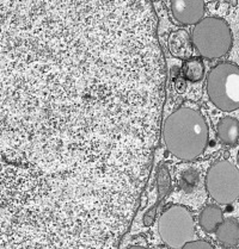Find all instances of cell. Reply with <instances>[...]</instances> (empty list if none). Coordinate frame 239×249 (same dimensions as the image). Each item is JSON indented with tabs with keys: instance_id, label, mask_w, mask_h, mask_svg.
<instances>
[{
	"instance_id": "obj_13",
	"label": "cell",
	"mask_w": 239,
	"mask_h": 249,
	"mask_svg": "<svg viewBox=\"0 0 239 249\" xmlns=\"http://www.w3.org/2000/svg\"><path fill=\"white\" fill-rule=\"evenodd\" d=\"M157 185H158V200L157 203H160L169 193L170 186H171V178H170L169 169L166 165H160L158 168L157 174Z\"/></svg>"
},
{
	"instance_id": "obj_16",
	"label": "cell",
	"mask_w": 239,
	"mask_h": 249,
	"mask_svg": "<svg viewBox=\"0 0 239 249\" xmlns=\"http://www.w3.org/2000/svg\"><path fill=\"white\" fill-rule=\"evenodd\" d=\"M159 204L156 203L155 206H153L152 209H150V210L146 213L145 216H143V224H145L146 227H150L152 226L153 223V219H155L156 217V213H157V208H158Z\"/></svg>"
},
{
	"instance_id": "obj_7",
	"label": "cell",
	"mask_w": 239,
	"mask_h": 249,
	"mask_svg": "<svg viewBox=\"0 0 239 249\" xmlns=\"http://www.w3.org/2000/svg\"><path fill=\"white\" fill-rule=\"evenodd\" d=\"M172 16L183 25H196L203 19V0H170Z\"/></svg>"
},
{
	"instance_id": "obj_3",
	"label": "cell",
	"mask_w": 239,
	"mask_h": 249,
	"mask_svg": "<svg viewBox=\"0 0 239 249\" xmlns=\"http://www.w3.org/2000/svg\"><path fill=\"white\" fill-rule=\"evenodd\" d=\"M191 41L202 57L220 59L232 47V33L222 18L206 17L194 26Z\"/></svg>"
},
{
	"instance_id": "obj_12",
	"label": "cell",
	"mask_w": 239,
	"mask_h": 249,
	"mask_svg": "<svg viewBox=\"0 0 239 249\" xmlns=\"http://www.w3.org/2000/svg\"><path fill=\"white\" fill-rule=\"evenodd\" d=\"M182 73L187 80L191 83H198L202 80L204 74L203 62L200 59H190L185 61L182 66Z\"/></svg>"
},
{
	"instance_id": "obj_15",
	"label": "cell",
	"mask_w": 239,
	"mask_h": 249,
	"mask_svg": "<svg viewBox=\"0 0 239 249\" xmlns=\"http://www.w3.org/2000/svg\"><path fill=\"white\" fill-rule=\"evenodd\" d=\"M198 182V173L195 171H188L183 174V184L185 186H194Z\"/></svg>"
},
{
	"instance_id": "obj_4",
	"label": "cell",
	"mask_w": 239,
	"mask_h": 249,
	"mask_svg": "<svg viewBox=\"0 0 239 249\" xmlns=\"http://www.w3.org/2000/svg\"><path fill=\"white\" fill-rule=\"evenodd\" d=\"M207 94L218 108L225 112L239 108V67L221 62L209 71Z\"/></svg>"
},
{
	"instance_id": "obj_14",
	"label": "cell",
	"mask_w": 239,
	"mask_h": 249,
	"mask_svg": "<svg viewBox=\"0 0 239 249\" xmlns=\"http://www.w3.org/2000/svg\"><path fill=\"white\" fill-rule=\"evenodd\" d=\"M182 249H214L211 243L206 242V241H191L187 243Z\"/></svg>"
},
{
	"instance_id": "obj_6",
	"label": "cell",
	"mask_w": 239,
	"mask_h": 249,
	"mask_svg": "<svg viewBox=\"0 0 239 249\" xmlns=\"http://www.w3.org/2000/svg\"><path fill=\"white\" fill-rule=\"evenodd\" d=\"M206 187L217 203L227 205L239 197V171L227 160L213 163L206 176Z\"/></svg>"
},
{
	"instance_id": "obj_9",
	"label": "cell",
	"mask_w": 239,
	"mask_h": 249,
	"mask_svg": "<svg viewBox=\"0 0 239 249\" xmlns=\"http://www.w3.org/2000/svg\"><path fill=\"white\" fill-rule=\"evenodd\" d=\"M217 238L222 246L226 248L237 247L239 245V223L237 219L227 218L224 219L221 224L218 227Z\"/></svg>"
},
{
	"instance_id": "obj_8",
	"label": "cell",
	"mask_w": 239,
	"mask_h": 249,
	"mask_svg": "<svg viewBox=\"0 0 239 249\" xmlns=\"http://www.w3.org/2000/svg\"><path fill=\"white\" fill-rule=\"evenodd\" d=\"M169 50L174 56L179 59H188L193 53V41H191L189 34L185 30H176L169 37Z\"/></svg>"
},
{
	"instance_id": "obj_5",
	"label": "cell",
	"mask_w": 239,
	"mask_h": 249,
	"mask_svg": "<svg viewBox=\"0 0 239 249\" xmlns=\"http://www.w3.org/2000/svg\"><path fill=\"white\" fill-rule=\"evenodd\" d=\"M158 231L169 247L183 248L195 238V224L190 211L182 205L167 208L159 218Z\"/></svg>"
},
{
	"instance_id": "obj_2",
	"label": "cell",
	"mask_w": 239,
	"mask_h": 249,
	"mask_svg": "<svg viewBox=\"0 0 239 249\" xmlns=\"http://www.w3.org/2000/svg\"><path fill=\"white\" fill-rule=\"evenodd\" d=\"M163 139L167 150L183 161L195 160L208 142V125L191 107H179L164 122Z\"/></svg>"
},
{
	"instance_id": "obj_17",
	"label": "cell",
	"mask_w": 239,
	"mask_h": 249,
	"mask_svg": "<svg viewBox=\"0 0 239 249\" xmlns=\"http://www.w3.org/2000/svg\"><path fill=\"white\" fill-rule=\"evenodd\" d=\"M175 86H176L177 92L182 93V92H184L185 89V81L183 80V79H179V80L176 81V85H175Z\"/></svg>"
},
{
	"instance_id": "obj_10",
	"label": "cell",
	"mask_w": 239,
	"mask_h": 249,
	"mask_svg": "<svg viewBox=\"0 0 239 249\" xmlns=\"http://www.w3.org/2000/svg\"><path fill=\"white\" fill-rule=\"evenodd\" d=\"M218 137L224 144L235 145L239 140V122L235 117H224L217 125Z\"/></svg>"
},
{
	"instance_id": "obj_1",
	"label": "cell",
	"mask_w": 239,
	"mask_h": 249,
	"mask_svg": "<svg viewBox=\"0 0 239 249\" xmlns=\"http://www.w3.org/2000/svg\"><path fill=\"white\" fill-rule=\"evenodd\" d=\"M151 0H0V113L87 125L163 112Z\"/></svg>"
},
{
	"instance_id": "obj_19",
	"label": "cell",
	"mask_w": 239,
	"mask_h": 249,
	"mask_svg": "<svg viewBox=\"0 0 239 249\" xmlns=\"http://www.w3.org/2000/svg\"><path fill=\"white\" fill-rule=\"evenodd\" d=\"M237 161L239 162V152H238V155H237Z\"/></svg>"
},
{
	"instance_id": "obj_18",
	"label": "cell",
	"mask_w": 239,
	"mask_h": 249,
	"mask_svg": "<svg viewBox=\"0 0 239 249\" xmlns=\"http://www.w3.org/2000/svg\"><path fill=\"white\" fill-rule=\"evenodd\" d=\"M128 249H146V248L141 247V246H133V247H129Z\"/></svg>"
},
{
	"instance_id": "obj_11",
	"label": "cell",
	"mask_w": 239,
	"mask_h": 249,
	"mask_svg": "<svg viewBox=\"0 0 239 249\" xmlns=\"http://www.w3.org/2000/svg\"><path fill=\"white\" fill-rule=\"evenodd\" d=\"M200 226L206 232H215L218 227L224 222L222 217V211L219 206L217 205H208L203 209L200 217Z\"/></svg>"
}]
</instances>
